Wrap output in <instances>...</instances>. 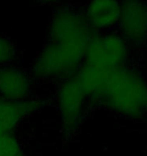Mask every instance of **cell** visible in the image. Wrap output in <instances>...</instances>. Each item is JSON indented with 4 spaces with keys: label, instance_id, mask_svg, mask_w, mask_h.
I'll return each mask as SVG.
<instances>
[{
    "label": "cell",
    "instance_id": "cell-4",
    "mask_svg": "<svg viewBox=\"0 0 147 156\" xmlns=\"http://www.w3.org/2000/svg\"><path fill=\"white\" fill-rule=\"evenodd\" d=\"M88 101V94L75 76L59 82L57 107L65 138H71L80 129Z\"/></svg>",
    "mask_w": 147,
    "mask_h": 156
},
{
    "label": "cell",
    "instance_id": "cell-3",
    "mask_svg": "<svg viewBox=\"0 0 147 156\" xmlns=\"http://www.w3.org/2000/svg\"><path fill=\"white\" fill-rule=\"evenodd\" d=\"M131 47L117 30L94 34L83 65L75 75L89 96L95 98L108 74L128 64Z\"/></svg>",
    "mask_w": 147,
    "mask_h": 156
},
{
    "label": "cell",
    "instance_id": "cell-2",
    "mask_svg": "<svg viewBox=\"0 0 147 156\" xmlns=\"http://www.w3.org/2000/svg\"><path fill=\"white\" fill-rule=\"evenodd\" d=\"M93 101L132 121L147 119V77L129 63L108 74Z\"/></svg>",
    "mask_w": 147,
    "mask_h": 156
},
{
    "label": "cell",
    "instance_id": "cell-1",
    "mask_svg": "<svg viewBox=\"0 0 147 156\" xmlns=\"http://www.w3.org/2000/svg\"><path fill=\"white\" fill-rule=\"evenodd\" d=\"M94 34L81 9L58 7L51 18L46 42L33 62V76L59 82L74 77L84 63Z\"/></svg>",
    "mask_w": 147,
    "mask_h": 156
},
{
    "label": "cell",
    "instance_id": "cell-5",
    "mask_svg": "<svg viewBox=\"0 0 147 156\" xmlns=\"http://www.w3.org/2000/svg\"><path fill=\"white\" fill-rule=\"evenodd\" d=\"M117 32L132 48L147 43V7L145 2H121V16Z\"/></svg>",
    "mask_w": 147,
    "mask_h": 156
},
{
    "label": "cell",
    "instance_id": "cell-7",
    "mask_svg": "<svg viewBox=\"0 0 147 156\" xmlns=\"http://www.w3.org/2000/svg\"><path fill=\"white\" fill-rule=\"evenodd\" d=\"M31 91L29 75L20 68L0 67V98L10 101L27 99Z\"/></svg>",
    "mask_w": 147,
    "mask_h": 156
},
{
    "label": "cell",
    "instance_id": "cell-11",
    "mask_svg": "<svg viewBox=\"0 0 147 156\" xmlns=\"http://www.w3.org/2000/svg\"><path fill=\"white\" fill-rule=\"evenodd\" d=\"M145 4H146V7H147V2H145Z\"/></svg>",
    "mask_w": 147,
    "mask_h": 156
},
{
    "label": "cell",
    "instance_id": "cell-8",
    "mask_svg": "<svg viewBox=\"0 0 147 156\" xmlns=\"http://www.w3.org/2000/svg\"><path fill=\"white\" fill-rule=\"evenodd\" d=\"M40 107L42 104L36 99L10 101L0 98V137L10 134L20 122L33 115Z\"/></svg>",
    "mask_w": 147,
    "mask_h": 156
},
{
    "label": "cell",
    "instance_id": "cell-9",
    "mask_svg": "<svg viewBox=\"0 0 147 156\" xmlns=\"http://www.w3.org/2000/svg\"><path fill=\"white\" fill-rule=\"evenodd\" d=\"M0 156H25L16 137L11 133L0 137Z\"/></svg>",
    "mask_w": 147,
    "mask_h": 156
},
{
    "label": "cell",
    "instance_id": "cell-6",
    "mask_svg": "<svg viewBox=\"0 0 147 156\" xmlns=\"http://www.w3.org/2000/svg\"><path fill=\"white\" fill-rule=\"evenodd\" d=\"M81 10L93 33H109L118 27L121 16V2L97 0L89 2Z\"/></svg>",
    "mask_w": 147,
    "mask_h": 156
},
{
    "label": "cell",
    "instance_id": "cell-10",
    "mask_svg": "<svg viewBox=\"0 0 147 156\" xmlns=\"http://www.w3.org/2000/svg\"><path fill=\"white\" fill-rule=\"evenodd\" d=\"M15 59V50L12 44L3 37H0V67L7 66Z\"/></svg>",
    "mask_w": 147,
    "mask_h": 156
}]
</instances>
